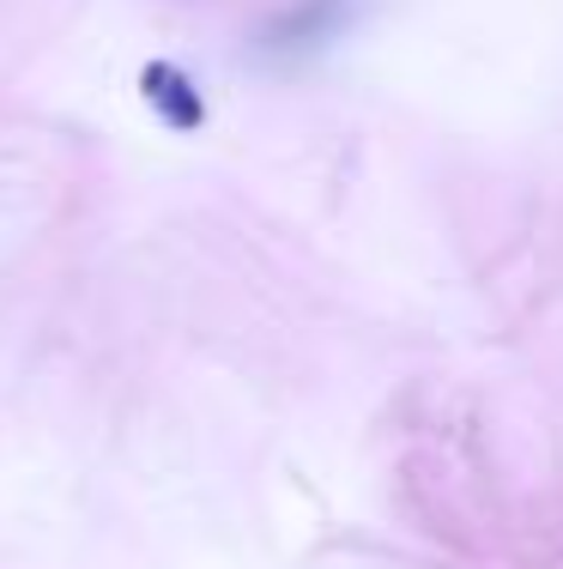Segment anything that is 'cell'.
Here are the masks:
<instances>
[{
    "instance_id": "7a4b0ae2",
    "label": "cell",
    "mask_w": 563,
    "mask_h": 569,
    "mask_svg": "<svg viewBox=\"0 0 563 569\" xmlns=\"http://www.w3.org/2000/svg\"><path fill=\"white\" fill-rule=\"evenodd\" d=\"M345 24V0H298L267 24V49H315Z\"/></svg>"
},
{
    "instance_id": "6da1fadb",
    "label": "cell",
    "mask_w": 563,
    "mask_h": 569,
    "mask_svg": "<svg viewBox=\"0 0 563 569\" xmlns=\"http://www.w3.org/2000/svg\"><path fill=\"white\" fill-rule=\"evenodd\" d=\"M140 98L152 103L158 121H170L177 133L207 128V98L194 91V79H188L177 61H145L140 67Z\"/></svg>"
}]
</instances>
